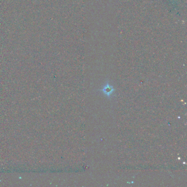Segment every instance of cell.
Here are the masks:
<instances>
[{
	"instance_id": "cell-1",
	"label": "cell",
	"mask_w": 187,
	"mask_h": 187,
	"mask_svg": "<svg viewBox=\"0 0 187 187\" xmlns=\"http://www.w3.org/2000/svg\"><path fill=\"white\" fill-rule=\"evenodd\" d=\"M101 91L104 95L106 96L107 97H109L113 94L114 88L113 86L110 85L109 83H107L103 86V87L101 90Z\"/></svg>"
}]
</instances>
